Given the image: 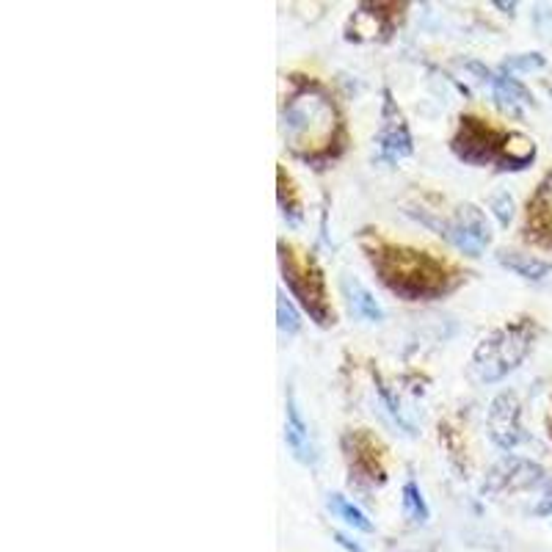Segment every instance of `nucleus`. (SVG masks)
Listing matches in <instances>:
<instances>
[{"label": "nucleus", "mask_w": 552, "mask_h": 552, "mask_svg": "<svg viewBox=\"0 0 552 552\" xmlns=\"http://www.w3.org/2000/svg\"><path fill=\"white\" fill-rule=\"evenodd\" d=\"M282 271H285V280L290 285V290L296 293V298L310 310V315L326 326L329 323V304H326V298H323V282H320V273L318 268H307V271H298L293 257L285 252V246H282Z\"/></svg>", "instance_id": "nucleus-5"}, {"label": "nucleus", "mask_w": 552, "mask_h": 552, "mask_svg": "<svg viewBox=\"0 0 552 552\" xmlns=\"http://www.w3.org/2000/svg\"><path fill=\"white\" fill-rule=\"evenodd\" d=\"M285 439L293 450V456L301 461V464H312L315 461V447H312V439H310V425L301 417L298 406H296V398L293 392L288 395V420H285Z\"/></svg>", "instance_id": "nucleus-10"}, {"label": "nucleus", "mask_w": 552, "mask_h": 552, "mask_svg": "<svg viewBox=\"0 0 552 552\" xmlns=\"http://www.w3.org/2000/svg\"><path fill=\"white\" fill-rule=\"evenodd\" d=\"M486 425L492 439L503 447L511 450L519 439H522V429H519V400L511 392H503L492 400L489 414H486Z\"/></svg>", "instance_id": "nucleus-7"}, {"label": "nucleus", "mask_w": 552, "mask_h": 552, "mask_svg": "<svg viewBox=\"0 0 552 552\" xmlns=\"http://www.w3.org/2000/svg\"><path fill=\"white\" fill-rule=\"evenodd\" d=\"M373 265L382 271L390 290L406 296L409 301L431 298L445 290V268L422 252H406V248H387Z\"/></svg>", "instance_id": "nucleus-1"}, {"label": "nucleus", "mask_w": 552, "mask_h": 552, "mask_svg": "<svg viewBox=\"0 0 552 552\" xmlns=\"http://www.w3.org/2000/svg\"><path fill=\"white\" fill-rule=\"evenodd\" d=\"M549 183H552V180H549ZM549 196H552V185H549Z\"/></svg>", "instance_id": "nucleus-20"}, {"label": "nucleus", "mask_w": 552, "mask_h": 552, "mask_svg": "<svg viewBox=\"0 0 552 552\" xmlns=\"http://www.w3.org/2000/svg\"><path fill=\"white\" fill-rule=\"evenodd\" d=\"M445 235L464 255L478 257L492 243V224L484 216V210H478L475 205H461L456 210V218L445 227Z\"/></svg>", "instance_id": "nucleus-4"}, {"label": "nucleus", "mask_w": 552, "mask_h": 552, "mask_svg": "<svg viewBox=\"0 0 552 552\" xmlns=\"http://www.w3.org/2000/svg\"><path fill=\"white\" fill-rule=\"evenodd\" d=\"M282 124L293 146H320L335 133V108L320 91L304 89L285 103Z\"/></svg>", "instance_id": "nucleus-3"}, {"label": "nucleus", "mask_w": 552, "mask_h": 552, "mask_svg": "<svg viewBox=\"0 0 552 552\" xmlns=\"http://www.w3.org/2000/svg\"><path fill=\"white\" fill-rule=\"evenodd\" d=\"M492 208H494L500 224H509V221H511V216H514V202H511V196H509V193H497V196L492 199Z\"/></svg>", "instance_id": "nucleus-18"}, {"label": "nucleus", "mask_w": 552, "mask_h": 552, "mask_svg": "<svg viewBox=\"0 0 552 552\" xmlns=\"http://www.w3.org/2000/svg\"><path fill=\"white\" fill-rule=\"evenodd\" d=\"M379 153L384 161L398 163L400 158L412 155V136L404 122V114H400L392 103L390 91H384V111H382V130H379Z\"/></svg>", "instance_id": "nucleus-6"}, {"label": "nucleus", "mask_w": 552, "mask_h": 552, "mask_svg": "<svg viewBox=\"0 0 552 552\" xmlns=\"http://www.w3.org/2000/svg\"><path fill=\"white\" fill-rule=\"evenodd\" d=\"M492 89H494L497 103L503 108H509V111H519V108L533 103V94L524 89L517 78H511V75H494Z\"/></svg>", "instance_id": "nucleus-12"}, {"label": "nucleus", "mask_w": 552, "mask_h": 552, "mask_svg": "<svg viewBox=\"0 0 552 552\" xmlns=\"http://www.w3.org/2000/svg\"><path fill=\"white\" fill-rule=\"evenodd\" d=\"M541 467L524 461V459H506L500 461L492 472H489V481L484 486V492L489 494H497V492H506V489H522V486H533L541 481Z\"/></svg>", "instance_id": "nucleus-8"}, {"label": "nucleus", "mask_w": 552, "mask_h": 552, "mask_svg": "<svg viewBox=\"0 0 552 552\" xmlns=\"http://www.w3.org/2000/svg\"><path fill=\"white\" fill-rule=\"evenodd\" d=\"M500 263L506 268H511L514 273L524 276V280H544V276L552 271V263L547 260H539L533 255H522V252H500Z\"/></svg>", "instance_id": "nucleus-13"}, {"label": "nucleus", "mask_w": 552, "mask_h": 552, "mask_svg": "<svg viewBox=\"0 0 552 552\" xmlns=\"http://www.w3.org/2000/svg\"><path fill=\"white\" fill-rule=\"evenodd\" d=\"M326 506H329V511L335 517H340L348 528H354V531H362V533H373V522L354 506V503H348V500L343 494H329L326 497Z\"/></svg>", "instance_id": "nucleus-14"}, {"label": "nucleus", "mask_w": 552, "mask_h": 552, "mask_svg": "<svg viewBox=\"0 0 552 552\" xmlns=\"http://www.w3.org/2000/svg\"><path fill=\"white\" fill-rule=\"evenodd\" d=\"M400 503H404V514L412 524H425L431 517L429 511V503H425V497L420 492V486L414 481L404 484V497H400Z\"/></svg>", "instance_id": "nucleus-15"}, {"label": "nucleus", "mask_w": 552, "mask_h": 552, "mask_svg": "<svg viewBox=\"0 0 552 552\" xmlns=\"http://www.w3.org/2000/svg\"><path fill=\"white\" fill-rule=\"evenodd\" d=\"M533 343V326L528 320L503 326V329L492 332L489 337L481 340V345L472 354V375L481 384L500 382L503 375H509L519 362L528 357Z\"/></svg>", "instance_id": "nucleus-2"}, {"label": "nucleus", "mask_w": 552, "mask_h": 552, "mask_svg": "<svg viewBox=\"0 0 552 552\" xmlns=\"http://www.w3.org/2000/svg\"><path fill=\"white\" fill-rule=\"evenodd\" d=\"M492 138L494 133L481 124L478 119H464L461 136L456 138V153L469 163H486L492 161Z\"/></svg>", "instance_id": "nucleus-9"}, {"label": "nucleus", "mask_w": 552, "mask_h": 552, "mask_svg": "<svg viewBox=\"0 0 552 552\" xmlns=\"http://www.w3.org/2000/svg\"><path fill=\"white\" fill-rule=\"evenodd\" d=\"M276 315H280V329L288 335H296L301 329V315L296 312V307L288 301V296L280 290V301H276Z\"/></svg>", "instance_id": "nucleus-17"}, {"label": "nucleus", "mask_w": 552, "mask_h": 552, "mask_svg": "<svg viewBox=\"0 0 552 552\" xmlns=\"http://www.w3.org/2000/svg\"><path fill=\"white\" fill-rule=\"evenodd\" d=\"M343 293L348 298V307L357 318L367 320V323H379L384 318L382 304L375 301V296L357 280V276H343Z\"/></svg>", "instance_id": "nucleus-11"}, {"label": "nucleus", "mask_w": 552, "mask_h": 552, "mask_svg": "<svg viewBox=\"0 0 552 552\" xmlns=\"http://www.w3.org/2000/svg\"><path fill=\"white\" fill-rule=\"evenodd\" d=\"M337 541H340V544H343L345 549H351V552H365V549H362V547H359L357 541H351V539H345L343 533H337Z\"/></svg>", "instance_id": "nucleus-19"}, {"label": "nucleus", "mask_w": 552, "mask_h": 552, "mask_svg": "<svg viewBox=\"0 0 552 552\" xmlns=\"http://www.w3.org/2000/svg\"><path fill=\"white\" fill-rule=\"evenodd\" d=\"M533 155H536V146H533L531 138H524L519 133H511L506 138V163H509V169H524L533 161Z\"/></svg>", "instance_id": "nucleus-16"}]
</instances>
